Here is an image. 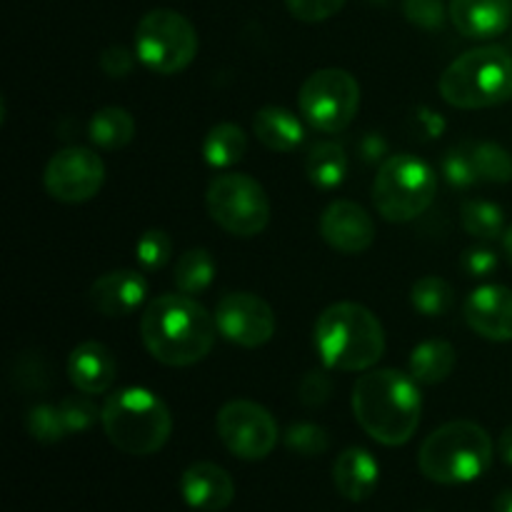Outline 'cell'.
Instances as JSON below:
<instances>
[{
  "instance_id": "1",
  "label": "cell",
  "mask_w": 512,
  "mask_h": 512,
  "mask_svg": "<svg viewBox=\"0 0 512 512\" xmlns=\"http://www.w3.org/2000/svg\"><path fill=\"white\" fill-rule=\"evenodd\" d=\"M140 338L158 363L188 368L213 350L218 323L193 295H160L140 315Z\"/></svg>"
},
{
  "instance_id": "2",
  "label": "cell",
  "mask_w": 512,
  "mask_h": 512,
  "mask_svg": "<svg viewBox=\"0 0 512 512\" xmlns=\"http://www.w3.org/2000/svg\"><path fill=\"white\" fill-rule=\"evenodd\" d=\"M418 385L413 375L395 368L365 370L353 388V415L360 428L388 448L408 443L423 418Z\"/></svg>"
},
{
  "instance_id": "3",
  "label": "cell",
  "mask_w": 512,
  "mask_h": 512,
  "mask_svg": "<svg viewBox=\"0 0 512 512\" xmlns=\"http://www.w3.org/2000/svg\"><path fill=\"white\" fill-rule=\"evenodd\" d=\"M315 348L328 370L365 373L385 353L383 323L360 303H335L315 323Z\"/></svg>"
},
{
  "instance_id": "4",
  "label": "cell",
  "mask_w": 512,
  "mask_h": 512,
  "mask_svg": "<svg viewBox=\"0 0 512 512\" xmlns=\"http://www.w3.org/2000/svg\"><path fill=\"white\" fill-rule=\"evenodd\" d=\"M493 453V438L488 430L473 420H453L423 440L418 468L438 485H465L488 473Z\"/></svg>"
},
{
  "instance_id": "5",
  "label": "cell",
  "mask_w": 512,
  "mask_h": 512,
  "mask_svg": "<svg viewBox=\"0 0 512 512\" xmlns=\"http://www.w3.org/2000/svg\"><path fill=\"white\" fill-rule=\"evenodd\" d=\"M105 435L125 455H153L173 433V415L163 398L148 388H123L103 405Z\"/></svg>"
},
{
  "instance_id": "6",
  "label": "cell",
  "mask_w": 512,
  "mask_h": 512,
  "mask_svg": "<svg viewBox=\"0 0 512 512\" xmlns=\"http://www.w3.org/2000/svg\"><path fill=\"white\" fill-rule=\"evenodd\" d=\"M438 90L445 103L460 110L508 103L512 98V55L498 45L468 50L445 68Z\"/></svg>"
},
{
  "instance_id": "7",
  "label": "cell",
  "mask_w": 512,
  "mask_h": 512,
  "mask_svg": "<svg viewBox=\"0 0 512 512\" xmlns=\"http://www.w3.org/2000/svg\"><path fill=\"white\" fill-rule=\"evenodd\" d=\"M438 175L413 153L390 155L373 180V205L388 223H410L433 205Z\"/></svg>"
},
{
  "instance_id": "8",
  "label": "cell",
  "mask_w": 512,
  "mask_h": 512,
  "mask_svg": "<svg viewBox=\"0 0 512 512\" xmlns=\"http://www.w3.org/2000/svg\"><path fill=\"white\" fill-rule=\"evenodd\" d=\"M198 45V30L178 10H150L135 28V55L155 75H175L188 68Z\"/></svg>"
},
{
  "instance_id": "9",
  "label": "cell",
  "mask_w": 512,
  "mask_h": 512,
  "mask_svg": "<svg viewBox=\"0 0 512 512\" xmlns=\"http://www.w3.org/2000/svg\"><path fill=\"white\" fill-rule=\"evenodd\" d=\"M205 205L215 225L235 238H253L270 223V200L253 175H215L205 190Z\"/></svg>"
},
{
  "instance_id": "10",
  "label": "cell",
  "mask_w": 512,
  "mask_h": 512,
  "mask_svg": "<svg viewBox=\"0 0 512 512\" xmlns=\"http://www.w3.org/2000/svg\"><path fill=\"white\" fill-rule=\"evenodd\" d=\"M300 115L320 133H343L360 110V83L343 68L315 70L298 93Z\"/></svg>"
},
{
  "instance_id": "11",
  "label": "cell",
  "mask_w": 512,
  "mask_h": 512,
  "mask_svg": "<svg viewBox=\"0 0 512 512\" xmlns=\"http://www.w3.org/2000/svg\"><path fill=\"white\" fill-rule=\"evenodd\" d=\"M220 443L240 460H263L275 450L280 430L268 408L253 400H230L215 418Z\"/></svg>"
},
{
  "instance_id": "12",
  "label": "cell",
  "mask_w": 512,
  "mask_h": 512,
  "mask_svg": "<svg viewBox=\"0 0 512 512\" xmlns=\"http://www.w3.org/2000/svg\"><path fill=\"white\" fill-rule=\"evenodd\" d=\"M105 183V163L88 148H63L48 160L43 185L58 203H88Z\"/></svg>"
},
{
  "instance_id": "13",
  "label": "cell",
  "mask_w": 512,
  "mask_h": 512,
  "mask_svg": "<svg viewBox=\"0 0 512 512\" xmlns=\"http://www.w3.org/2000/svg\"><path fill=\"white\" fill-rule=\"evenodd\" d=\"M218 333L240 348H260L275 335V313L260 295L228 293L215 308Z\"/></svg>"
},
{
  "instance_id": "14",
  "label": "cell",
  "mask_w": 512,
  "mask_h": 512,
  "mask_svg": "<svg viewBox=\"0 0 512 512\" xmlns=\"http://www.w3.org/2000/svg\"><path fill=\"white\" fill-rule=\"evenodd\" d=\"M320 238L338 253L360 255L375 243V223L363 205L333 200L320 215Z\"/></svg>"
},
{
  "instance_id": "15",
  "label": "cell",
  "mask_w": 512,
  "mask_h": 512,
  "mask_svg": "<svg viewBox=\"0 0 512 512\" xmlns=\"http://www.w3.org/2000/svg\"><path fill=\"white\" fill-rule=\"evenodd\" d=\"M463 318L475 335L493 343L512 340V290L505 285H480L468 295Z\"/></svg>"
},
{
  "instance_id": "16",
  "label": "cell",
  "mask_w": 512,
  "mask_h": 512,
  "mask_svg": "<svg viewBox=\"0 0 512 512\" xmlns=\"http://www.w3.org/2000/svg\"><path fill=\"white\" fill-rule=\"evenodd\" d=\"M148 298V280L138 270H110L88 290V303L105 318L133 315Z\"/></svg>"
},
{
  "instance_id": "17",
  "label": "cell",
  "mask_w": 512,
  "mask_h": 512,
  "mask_svg": "<svg viewBox=\"0 0 512 512\" xmlns=\"http://www.w3.org/2000/svg\"><path fill=\"white\" fill-rule=\"evenodd\" d=\"M180 495L193 510L223 512L233 503L235 483L220 465L193 463L180 475Z\"/></svg>"
},
{
  "instance_id": "18",
  "label": "cell",
  "mask_w": 512,
  "mask_h": 512,
  "mask_svg": "<svg viewBox=\"0 0 512 512\" xmlns=\"http://www.w3.org/2000/svg\"><path fill=\"white\" fill-rule=\"evenodd\" d=\"M68 378L78 393L103 395L118 378V360L108 345L85 340L68 355Z\"/></svg>"
},
{
  "instance_id": "19",
  "label": "cell",
  "mask_w": 512,
  "mask_h": 512,
  "mask_svg": "<svg viewBox=\"0 0 512 512\" xmlns=\"http://www.w3.org/2000/svg\"><path fill=\"white\" fill-rule=\"evenodd\" d=\"M455 30L470 40H490L505 33L512 20V0H450Z\"/></svg>"
},
{
  "instance_id": "20",
  "label": "cell",
  "mask_w": 512,
  "mask_h": 512,
  "mask_svg": "<svg viewBox=\"0 0 512 512\" xmlns=\"http://www.w3.org/2000/svg\"><path fill=\"white\" fill-rule=\"evenodd\" d=\"M335 490L350 503H363L378 490L380 465L365 448H348L333 463Z\"/></svg>"
},
{
  "instance_id": "21",
  "label": "cell",
  "mask_w": 512,
  "mask_h": 512,
  "mask_svg": "<svg viewBox=\"0 0 512 512\" xmlns=\"http://www.w3.org/2000/svg\"><path fill=\"white\" fill-rule=\"evenodd\" d=\"M253 133L273 153H293L303 145L305 125L288 108L268 105V108L255 113Z\"/></svg>"
},
{
  "instance_id": "22",
  "label": "cell",
  "mask_w": 512,
  "mask_h": 512,
  "mask_svg": "<svg viewBox=\"0 0 512 512\" xmlns=\"http://www.w3.org/2000/svg\"><path fill=\"white\" fill-rule=\"evenodd\" d=\"M458 365V353L448 340H425L410 353V375L420 385H438L450 378Z\"/></svg>"
},
{
  "instance_id": "23",
  "label": "cell",
  "mask_w": 512,
  "mask_h": 512,
  "mask_svg": "<svg viewBox=\"0 0 512 512\" xmlns=\"http://www.w3.org/2000/svg\"><path fill=\"white\" fill-rule=\"evenodd\" d=\"M248 138L235 123H218L208 130L203 140V158L210 168H233L245 158Z\"/></svg>"
},
{
  "instance_id": "24",
  "label": "cell",
  "mask_w": 512,
  "mask_h": 512,
  "mask_svg": "<svg viewBox=\"0 0 512 512\" xmlns=\"http://www.w3.org/2000/svg\"><path fill=\"white\" fill-rule=\"evenodd\" d=\"M305 175L320 190H335L348 175V158L338 143H315L305 158Z\"/></svg>"
},
{
  "instance_id": "25",
  "label": "cell",
  "mask_w": 512,
  "mask_h": 512,
  "mask_svg": "<svg viewBox=\"0 0 512 512\" xmlns=\"http://www.w3.org/2000/svg\"><path fill=\"white\" fill-rule=\"evenodd\" d=\"M88 135L93 145L103 150H120L135 138V120L125 108L98 110L88 123Z\"/></svg>"
},
{
  "instance_id": "26",
  "label": "cell",
  "mask_w": 512,
  "mask_h": 512,
  "mask_svg": "<svg viewBox=\"0 0 512 512\" xmlns=\"http://www.w3.org/2000/svg\"><path fill=\"white\" fill-rule=\"evenodd\" d=\"M215 278V260L205 248L185 250L175 263V285L185 295H200Z\"/></svg>"
},
{
  "instance_id": "27",
  "label": "cell",
  "mask_w": 512,
  "mask_h": 512,
  "mask_svg": "<svg viewBox=\"0 0 512 512\" xmlns=\"http://www.w3.org/2000/svg\"><path fill=\"white\" fill-rule=\"evenodd\" d=\"M460 223L465 233L478 240H495L505 235V213L490 200H465L460 208Z\"/></svg>"
},
{
  "instance_id": "28",
  "label": "cell",
  "mask_w": 512,
  "mask_h": 512,
  "mask_svg": "<svg viewBox=\"0 0 512 512\" xmlns=\"http://www.w3.org/2000/svg\"><path fill=\"white\" fill-rule=\"evenodd\" d=\"M410 303L425 318H440L453 308L455 290L448 280L438 278V275H425V278L415 280L413 290H410Z\"/></svg>"
},
{
  "instance_id": "29",
  "label": "cell",
  "mask_w": 512,
  "mask_h": 512,
  "mask_svg": "<svg viewBox=\"0 0 512 512\" xmlns=\"http://www.w3.org/2000/svg\"><path fill=\"white\" fill-rule=\"evenodd\" d=\"M470 153H473L480 183H512V155L503 145L488 143V140H483V143H470Z\"/></svg>"
},
{
  "instance_id": "30",
  "label": "cell",
  "mask_w": 512,
  "mask_h": 512,
  "mask_svg": "<svg viewBox=\"0 0 512 512\" xmlns=\"http://www.w3.org/2000/svg\"><path fill=\"white\" fill-rule=\"evenodd\" d=\"M25 428H28L30 438L40 445H55L68 435V428H65L58 405L43 403L30 408L28 418H25Z\"/></svg>"
},
{
  "instance_id": "31",
  "label": "cell",
  "mask_w": 512,
  "mask_h": 512,
  "mask_svg": "<svg viewBox=\"0 0 512 512\" xmlns=\"http://www.w3.org/2000/svg\"><path fill=\"white\" fill-rule=\"evenodd\" d=\"M283 440L290 453L303 455V458H318L330 448L328 433L315 423H293L285 430Z\"/></svg>"
},
{
  "instance_id": "32",
  "label": "cell",
  "mask_w": 512,
  "mask_h": 512,
  "mask_svg": "<svg viewBox=\"0 0 512 512\" xmlns=\"http://www.w3.org/2000/svg\"><path fill=\"white\" fill-rule=\"evenodd\" d=\"M170 255H173V240H170L165 230H145L138 238V243H135V260L148 273L163 270L168 265Z\"/></svg>"
},
{
  "instance_id": "33",
  "label": "cell",
  "mask_w": 512,
  "mask_h": 512,
  "mask_svg": "<svg viewBox=\"0 0 512 512\" xmlns=\"http://www.w3.org/2000/svg\"><path fill=\"white\" fill-rule=\"evenodd\" d=\"M443 178L458 190H468V188H473V185L480 183L478 170H475L473 153H470V143L455 145V148H450L448 153H445Z\"/></svg>"
},
{
  "instance_id": "34",
  "label": "cell",
  "mask_w": 512,
  "mask_h": 512,
  "mask_svg": "<svg viewBox=\"0 0 512 512\" xmlns=\"http://www.w3.org/2000/svg\"><path fill=\"white\" fill-rule=\"evenodd\" d=\"M60 415H63V423L68 428V435L73 433H85V430L93 428L100 418H103V410L88 398V395H68V398L60 400Z\"/></svg>"
},
{
  "instance_id": "35",
  "label": "cell",
  "mask_w": 512,
  "mask_h": 512,
  "mask_svg": "<svg viewBox=\"0 0 512 512\" xmlns=\"http://www.w3.org/2000/svg\"><path fill=\"white\" fill-rule=\"evenodd\" d=\"M405 18L423 30H440L450 10L443 0H403Z\"/></svg>"
},
{
  "instance_id": "36",
  "label": "cell",
  "mask_w": 512,
  "mask_h": 512,
  "mask_svg": "<svg viewBox=\"0 0 512 512\" xmlns=\"http://www.w3.org/2000/svg\"><path fill=\"white\" fill-rule=\"evenodd\" d=\"M348 0H285V8L290 15L303 23H323V20L333 18L335 13L343 10Z\"/></svg>"
},
{
  "instance_id": "37",
  "label": "cell",
  "mask_w": 512,
  "mask_h": 512,
  "mask_svg": "<svg viewBox=\"0 0 512 512\" xmlns=\"http://www.w3.org/2000/svg\"><path fill=\"white\" fill-rule=\"evenodd\" d=\"M333 395V380L325 370H310L308 375L300 383V400L308 408H318V405H325Z\"/></svg>"
},
{
  "instance_id": "38",
  "label": "cell",
  "mask_w": 512,
  "mask_h": 512,
  "mask_svg": "<svg viewBox=\"0 0 512 512\" xmlns=\"http://www.w3.org/2000/svg\"><path fill=\"white\" fill-rule=\"evenodd\" d=\"M133 65V53H130L128 48H123V45H110V48H105L103 53H100V68H103L105 75H110V78H125V75H130Z\"/></svg>"
},
{
  "instance_id": "39",
  "label": "cell",
  "mask_w": 512,
  "mask_h": 512,
  "mask_svg": "<svg viewBox=\"0 0 512 512\" xmlns=\"http://www.w3.org/2000/svg\"><path fill=\"white\" fill-rule=\"evenodd\" d=\"M463 270L470 278H490L498 270V255L488 248H470L463 255Z\"/></svg>"
},
{
  "instance_id": "40",
  "label": "cell",
  "mask_w": 512,
  "mask_h": 512,
  "mask_svg": "<svg viewBox=\"0 0 512 512\" xmlns=\"http://www.w3.org/2000/svg\"><path fill=\"white\" fill-rule=\"evenodd\" d=\"M360 155H363L368 163H380L388 155V143L383 140V135L368 133L363 140H360Z\"/></svg>"
},
{
  "instance_id": "41",
  "label": "cell",
  "mask_w": 512,
  "mask_h": 512,
  "mask_svg": "<svg viewBox=\"0 0 512 512\" xmlns=\"http://www.w3.org/2000/svg\"><path fill=\"white\" fill-rule=\"evenodd\" d=\"M418 118H420V125L425 128V133H428V138H435V135L443 133L445 123L438 113H433V110H428V108H420Z\"/></svg>"
},
{
  "instance_id": "42",
  "label": "cell",
  "mask_w": 512,
  "mask_h": 512,
  "mask_svg": "<svg viewBox=\"0 0 512 512\" xmlns=\"http://www.w3.org/2000/svg\"><path fill=\"white\" fill-rule=\"evenodd\" d=\"M498 450H500V458H503V463H508L512 468V425L510 428H505L503 435H500Z\"/></svg>"
},
{
  "instance_id": "43",
  "label": "cell",
  "mask_w": 512,
  "mask_h": 512,
  "mask_svg": "<svg viewBox=\"0 0 512 512\" xmlns=\"http://www.w3.org/2000/svg\"><path fill=\"white\" fill-rule=\"evenodd\" d=\"M495 512H512V488L503 490V493L495 498Z\"/></svg>"
},
{
  "instance_id": "44",
  "label": "cell",
  "mask_w": 512,
  "mask_h": 512,
  "mask_svg": "<svg viewBox=\"0 0 512 512\" xmlns=\"http://www.w3.org/2000/svg\"><path fill=\"white\" fill-rule=\"evenodd\" d=\"M503 253H505V258H508V263L512 265V225L505 230V235H503Z\"/></svg>"
}]
</instances>
